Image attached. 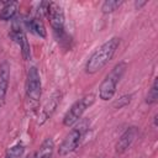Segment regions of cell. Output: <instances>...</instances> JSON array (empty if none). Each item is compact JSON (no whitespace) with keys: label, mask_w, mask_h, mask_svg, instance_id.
Here are the masks:
<instances>
[{"label":"cell","mask_w":158,"mask_h":158,"mask_svg":"<svg viewBox=\"0 0 158 158\" xmlns=\"http://www.w3.org/2000/svg\"><path fill=\"white\" fill-rule=\"evenodd\" d=\"M118 46H120V37L115 36L105 41L88 58L86 64H85V72L88 74H95L100 69H102L112 59Z\"/></svg>","instance_id":"1"},{"label":"cell","mask_w":158,"mask_h":158,"mask_svg":"<svg viewBox=\"0 0 158 158\" xmlns=\"http://www.w3.org/2000/svg\"><path fill=\"white\" fill-rule=\"evenodd\" d=\"M126 69H127V63L125 60H121L117 64H115L114 68L106 74V77L104 78V80L99 86V98L102 101H109L115 96L117 84L123 77Z\"/></svg>","instance_id":"2"},{"label":"cell","mask_w":158,"mask_h":158,"mask_svg":"<svg viewBox=\"0 0 158 158\" xmlns=\"http://www.w3.org/2000/svg\"><path fill=\"white\" fill-rule=\"evenodd\" d=\"M95 102V95L93 93L84 95L83 98H80L79 100H77L70 107L69 110L65 112L64 117H63V125L67 127L73 126L74 123H77L78 121H80L81 116L84 115V112Z\"/></svg>","instance_id":"3"},{"label":"cell","mask_w":158,"mask_h":158,"mask_svg":"<svg viewBox=\"0 0 158 158\" xmlns=\"http://www.w3.org/2000/svg\"><path fill=\"white\" fill-rule=\"evenodd\" d=\"M86 123H88V120L83 121L75 128H73L72 131H69V133L64 137V139L59 144V148H58V154L59 156L70 154V153H73L78 148V146L81 142V138L84 137L85 132L89 128V126Z\"/></svg>","instance_id":"4"},{"label":"cell","mask_w":158,"mask_h":158,"mask_svg":"<svg viewBox=\"0 0 158 158\" xmlns=\"http://www.w3.org/2000/svg\"><path fill=\"white\" fill-rule=\"evenodd\" d=\"M26 98L30 102L36 106L41 99L42 95V83H41V77L40 72L36 67H30L27 70V77H26Z\"/></svg>","instance_id":"5"},{"label":"cell","mask_w":158,"mask_h":158,"mask_svg":"<svg viewBox=\"0 0 158 158\" xmlns=\"http://www.w3.org/2000/svg\"><path fill=\"white\" fill-rule=\"evenodd\" d=\"M44 16L47 17L51 27L53 28V31H59L64 28V22H65V17H64V11L63 7L57 4V2H47L46 6V12Z\"/></svg>","instance_id":"6"},{"label":"cell","mask_w":158,"mask_h":158,"mask_svg":"<svg viewBox=\"0 0 158 158\" xmlns=\"http://www.w3.org/2000/svg\"><path fill=\"white\" fill-rule=\"evenodd\" d=\"M9 35L11 37V40H14L20 46L22 58L25 60H28L31 57V48H30V43L27 41V36H26L25 31L22 30V26L20 25L19 21H15L12 23V27H11V31Z\"/></svg>","instance_id":"7"},{"label":"cell","mask_w":158,"mask_h":158,"mask_svg":"<svg viewBox=\"0 0 158 158\" xmlns=\"http://www.w3.org/2000/svg\"><path fill=\"white\" fill-rule=\"evenodd\" d=\"M60 99H62V94L59 91H54L52 93V95L44 101L42 109L40 110L38 114V125H43L48 118H51V116L54 114V111L57 110L58 105L60 104Z\"/></svg>","instance_id":"8"},{"label":"cell","mask_w":158,"mask_h":158,"mask_svg":"<svg viewBox=\"0 0 158 158\" xmlns=\"http://www.w3.org/2000/svg\"><path fill=\"white\" fill-rule=\"evenodd\" d=\"M137 136H138V127H136V126L127 127L123 131V133L118 137V139H117V142L115 144L116 153H118V154L125 153L132 146V143L135 142V139L137 138Z\"/></svg>","instance_id":"9"},{"label":"cell","mask_w":158,"mask_h":158,"mask_svg":"<svg viewBox=\"0 0 158 158\" xmlns=\"http://www.w3.org/2000/svg\"><path fill=\"white\" fill-rule=\"evenodd\" d=\"M9 81H10V64L4 60L0 63V105L2 104L7 89H9Z\"/></svg>","instance_id":"10"},{"label":"cell","mask_w":158,"mask_h":158,"mask_svg":"<svg viewBox=\"0 0 158 158\" xmlns=\"http://www.w3.org/2000/svg\"><path fill=\"white\" fill-rule=\"evenodd\" d=\"M54 152V141L52 137H47L40 144L33 154V158H52Z\"/></svg>","instance_id":"11"},{"label":"cell","mask_w":158,"mask_h":158,"mask_svg":"<svg viewBox=\"0 0 158 158\" xmlns=\"http://www.w3.org/2000/svg\"><path fill=\"white\" fill-rule=\"evenodd\" d=\"M25 25L32 33H35L42 38H46L47 31H46V27L40 17H27L25 20Z\"/></svg>","instance_id":"12"},{"label":"cell","mask_w":158,"mask_h":158,"mask_svg":"<svg viewBox=\"0 0 158 158\" xmlns=\"http://www.w3.org/2000/svg\"><path fill=\"white\" fill-rule=\"evenodd\" d=\"M20 4L17 1H7L4 2V6L0 9V20L1 21H9L12 20L19 10Z\"/></svg>","instance_id":"13"},{"label":"cell","mask_w":158,"mask_h":158,"mask_svg":"<svg viewBox=\"0 0 158 158\" xmlns=\"http://www.w3.org/2000/svg\"><path fill=\"white\" fill-rule=\"evenodd\" d=\"M23 153H25V146L22 143H16L6 151V154L4 158H21Z\"/></svg>","instance_id":"14"},{"label":"cell","mask_w":158,"mask_h":158,"mask_svg":"<svg viewBox=\"0 0 158 158\" xmlns=\"http://www.w3.org/2000/svg\"><path fill=\"white\" fill-rule=\"evenodd\" d=\"M157 100H158V79L156 78L152 83L151 89L148 90L147 96H146V104L153 105V104L157 102Z\"/></svg>","instance_id":"15"},{"label":"cell","mask_w":158,"mask_h":158,"mask_svg":"<svg viewBox=\"0 0 158 158\" xmlns=\"http://www.w3.org/2000/svg\"><path fill=\"white\" fill-rule=\"evenodd\" d=\"M123 4V1H117V0H106L102 2L101 5V11L104 14H111L115 10H117L121 5Z\"/></svg>","instance_id":"16"},{"label":"cell","mask_w":158,"mask_h":158,"mask_svg":"<svg viewBox=\"0 0 158 158\" xmlns=\"http://www.w3.org/2000/svg\"><path fill=\"white\" fill-rule=\"evenodd\" d=\"M131 100H132V94H125L114 102V107L115 109H122V107L127 106L131 102Z\"/></svg>","instance_id":"17"},{"label":"cell","mask_w":158,"mask_h":158,"mask_svg":"<svg viewBox=\"0 0 158 158\" xmlns=\"http://www.w3.org/2000/svg\"><path fill=\"white\" fill-rule=\"evenodd\" d=\"M146 4H147V1H135V7L139 10V9H141L142 6H144Z\"/></svg>","instance_id":"18"},{"label":"cell","mask_w":158,"mask_h":158,"mask_svg":"<svg viewBox=\"0 0 158 158\" xmlns=\"http://www.w3.org/2000/svg\"><path fill=\"white\" fill-rule=\"evenodd\" d=\"M157 117H158V115L154 116V126H156V127H157Z\"/></svg>","instance_id":"19"},{"label":"cell","mask_w":158,"mask_h":158,"mask_svg":"<svg viewBox=\"0 0 158 158\" xmlns=\"http://www.w3.org/2000/svg\"><path fill=\"white\" fill-rule=\"evenodd\" d=\"M23 158H33V156H31V154H27V156H25Z\"/></svg>","instance_id":"20"},{"label":"cell","mask_w":158,"mask_h":158,"mask_svg":"<svg viewBox=\"0 0 158 158\" xmlns=\"http://www.w3.org/2000/svg\"><path fill=\"white\" fill-rule=\"evenodd\" d=\"M99 158H102V157H99Z\"/></svg>","instance_id":"21"}]
</instances>
